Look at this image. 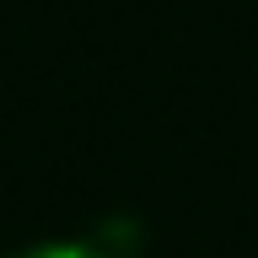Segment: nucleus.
Instances as JSON below:
<instances>
[{
  "label": "nucleus",
  "mask_w": 258,
  "mask_h": 258,
  "mask_svg": "<svg viewBox=\"0 0 258 258\" xmlns=\"http://www.w3.org/2000/svg\"><path fill=\"white\" fill-rule=\"evenodd\" d=\"M11 258H113V253H102L97 242H38V247L11 253Z\"/></svg>",
  "instance_id": "f257e3e1"
}]
</instances>
